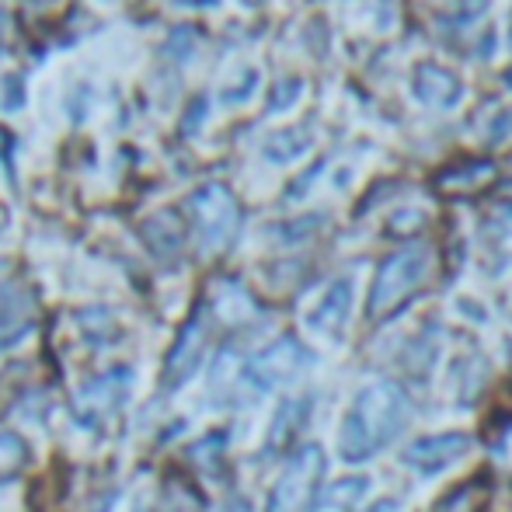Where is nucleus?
Wrapping results in <instances>:
<instances>
[{"label":"nucleus","instance_id":"f257e3e1","mask_svg":"<svg viewBox=\"0 0 512 512\" xmlns=\"http://www.w3.org/2000/svg\"><path fill=\"white\" fill-rule=\"evenodd\" d=\"M408 418V394L394 380H373L370 387L356 394L349 415H345L338 453L349 464H363V460L377 457L380 450H387L405 432Z\"/></svg>","mask_w":512,"mask_h":512},{"label":"nucleus","instance_id":"f03ea898","mask_svg":"<svg viewBox=\"0 0 512 512\" xmlns=\"http://www.w3.org/2000/svg\"><path fill=\"white\" fill-rule=\"evenodd\" d=\"M429 265L432 251L425 244H405L391 258H384V265L377 269V279H373L370 304H366L373 321H384L405 304L411 293L422 286V279L429 276Z\"/></svg>","mask_w":512,"mask_h":512},{"label":"nucleus","instance_id":"7ed1b4c3","mask_svg":"<svg viewBox=\"0 0 512 512\" xmlns=\"http://www.w3.org/2000/svg\"><path fill=\"white\" fill-rule=\"evenodd\" d=\"M324 467H328V460H324L321 446L310 443L293 450L279 481L272 485L265 512H307L310 499L317 495V485L324 478Z\"/></svg>","mask_w":512,"mask_h":512},{"label":"nucleus","instance_id":"20e7f679","mask_svg":"<svg viewBox=\"0 0 512 512\" xmlns=\"http://www.w3.org/2000/svg\"><path fill=\"white\" fill-rule=\"evenodd\" d=\"M310 359L314 356L304 349V342H297L293 335H283V338H276L269 349H262L258 356H251L248 363H244L241 384L255 394L276 391V387L290 384L293 377H300L310 366Z\"/></svg>","mask_w":512,"mask_h":512},{"label":"nucleus","instance_id":"39448f33","mask_svg":"<svg viewBox=\"0 0 512 512\" xmlns=\"http://www.w3.org/2000/svg\"><path fill=\"white\" fill-rule=\"evenodd\" d=\"M129 394H133V373L126 366H112L77 391L74 418L81 422V429H102L129 405Z\"/></svg>","mask_w":512,"mask_h":512},{"label":"nucleus","instance_id":"423d86ee","mask_svg":"<svg viewBox=\"0 0 512 512\" xmlns=\"http://www.w3.org/2000/svg\"><path fill=\"white\" fill-rule=\"evenodd\" d=\"M189 213H192V227H196V237L203 244V251H220L234 241L237 223H241V213H237V203L223 185H206L196 196L189 199Z\"/></svg>","mask_w":512,"mask_h":512},{"label":"nucleus","instance_id":"0eeeda50","mask_svg":"<svg viewBox=\"0 0 512 512\" xmlns=\"http://www.w3.org/2000/svg\"><path fill=\"white\" fill-rule=\"evenodd\" d=\"M206 349H209V314L199 307V310H192V317L182 324L168 359H164V387L178 391L182 384H189L199 373V366H203Z\"/></svg>","mask_w":512,"mask_h":512},{"label":"nucleus","instance_id":"6e6552de","mask_svg":"<svg viewBox=\"0 0 512 512\" xmlns=\"http://www.w3.org/2000/svg\"><path fill=\"white\" fill-rule=\"evenodd\" d=\"M474 439L467 432H436V436H422L405 450V467L418 474H443L446 467H453L457 460H464L471 453Z\"/></svg>","mask_w":512,"mask_h":512},{"label":"nucleus","instance_id":"1a4fd4ad","mask_svg":"<svg viewBox=\"0 0 512 512\" xmlns=\"http://www.w3.org/2000/svg\"><path fill=\"white\" fill-rule=\"evenodd\" d=\"M35 328V297L21 286H0V352L14 349Z\"/></svg>","mask_w":512,"mask_h":512},{"label":"nucleus","instance_id":"9d476101","mask_svg":"<svg viewBox=\"0 0 512 512\" xmlns=\"http://www.w3.org/2000/svg\"><path fill=\"white\" fill-rule=\"evenodd\" d=\"M352 314V279H335V283L324 290V297L317 300L314 314L307 317L310 328L324 338H342L345 324Z\"/></svg>","mask_w":512,"mask_h":512},{"label":"nucleus","instance_id":"9b49d317","mask_svg":"<svg viewBox=\"0 0 512 512\" xmlns=\"http://www.w3.org/2000/svg\"><path fill=\"white\" fill-rule=\"evenodd\" d=\"M310 398H290L283 401L269 425V436H265V457H283L297 446V436L304 432L307 418H310Z\"/></svg>","mask_w":512,"mask_h":512},{"label":"nucleus","instance_id":"f8f14e48","mask_svg":"<svg viewBox=\"0 0 512 512\" xmlns=\"http://www.w3.org/2000/svg\"><path fill=\"white\" fill-rule=\"evenodd\" d=\"M411 91H415L418 102H425L429 108H453L464 98V84L446 67H436V63H422V67L415 70Z\"/></svg>","mask_w":512,"mask_h":512},{"label":"nucleus","instance_id":"ddd939ff","mask_svg":"<svg viewBox=\"0 0 512 512\" xmlns=\"http://www.w3.org/2000/svg\"><path fill=\"white\" fill-rule=\"evenodd\" d=\"M370 492V481L366 478H342L335 485L321 488V492L310 499L307 512H359V502Z\"/></svg>","mask_w":512,"mask_h":512},{"label":"nucleus","instance_id":"4468645a","mask_svg":"<svg viewBox=\"0 0 512 512\" xmlns=\"http://www.w3.org/2000/svg\"><path fill=\"white\" fill-rule=\"evenodd\" d=\"M143 241L157 258H175L182 251V227L171 213H161L143 223Z\"/></svg>","mask_w":512,"mask_h":512},{"label":"nucleus","instance_id":"2eb2a0df","mask_svg":"<svg viewBox=\"0 0 512 512\" xmlns=\"http://www.w3.org/2000/svg\"><path fill=\"white\" fill-rule=\"evenodd\" d=\"M28 460H32V450H28L25 436L14 429H0V485L25 471Z\"/></svg>","mask_w":512,"mask_h":512},{"label":"nucleus","instance_id":"dca6fc26","mask_svg":"<svg viewBox=\"0 0 512 512\" xmlns=\"http://www.w3.org/2000/svg\"><path fill=\"white\" fill-rule=\"evenodd\" d=\"M223 446H227V439H223V432H213V436L199 439L196 446H192V464L199 467V471L206 474V478H220L223 474Z\"/></svg>","mask_w":512,"mask_h":512},{"label":"nucleus","instance_id":"f3484780","mask_svg":"<svg viewBox=\"0 0 512 512\" xmlns=\"http://www.w3.org/2000/svg\"><path fill=\"white\" fill-rule=\"evenodd\" d=\"M310 150V136L300 133V129H286V133H276L269 143H265V157L276 164H286V161H297L300 154Z\"/></svg>","mask_w":512,"mask_h":512},{"label":"nucleus","instance_id":"a211bd4d","mask_svg":"<svg viewBox=\"0 0 512 512\" xmlns=\"http://www.w3.org/2000/svg\"><path fill=\"white\" fill-rule=\"evenodd\" d=\"M300 91H304V84H300V81L276 84V95H272V112H283V108H290L300 98Z\"/></svg>","mask_w":512,"mask_h":512},{"label":"nucleus","instance_id":"6ab92c4d","mask_svg":"<svg viewBox=\"0 0 512 512\" xmlns=\"http://www.w3.org/2000/svg\"><path fill=\"white\" fill-rule=\"evenodd\" d=\"M18 105H21V81L11 77V81H7V108H18Z\"/></svg>","mask_w":512,"mask_h":512},{"label":"nucleus","instance_id":"aec40b11","mask_svg":"<svg viewBox=\"0 0 512 512\" xmlns=\"http://www.w3.org/2000/svg\"><path fill=\"white\" fill-rule=\"evenodd\" d=\"M366 512H398V502H394V499H384V502H377V506L366 509Z\"/></svg>","mask_w":512,"mask_h":512},{"label":"nucleus","instance_id":"412c9836","mask_svg":"<svg viewBox=\"0 0 512 512\" xmlns=\"http://www.w3.org/2000/svg\"><path fill=\"white\" fill-rule=\"evenodd\" d=\"M227 512H251V506H248V499H230Z\"/></svg>","mask_w":512,"mask_h":512},{"label":"nucleus","instance_id":"4be33fe9","mask_svg":"<svg viewBox=\"0 0 512 512\" xmlns=\"http://www.w3.org/2000/svg\"><path fill=\"white\" fill-rule=\"evenodd\" d=\"M136 512H154V509H150V506H136Z\"/></svg>","mask_w":512,"mask_h":512},{"label":"nucleus","instance_id":"5701e85b","mask_svg":"<svg viewBox=\"0 0 512 512\" xmlns=\"http://www.w3.org/2000/svg\"><path fill=\"white\" fill-rule=\"evenodd\" d=\"M32 4H49V0H32Z\"/></svg>","mask_w":512,"mask_h":512}]
</instances>
